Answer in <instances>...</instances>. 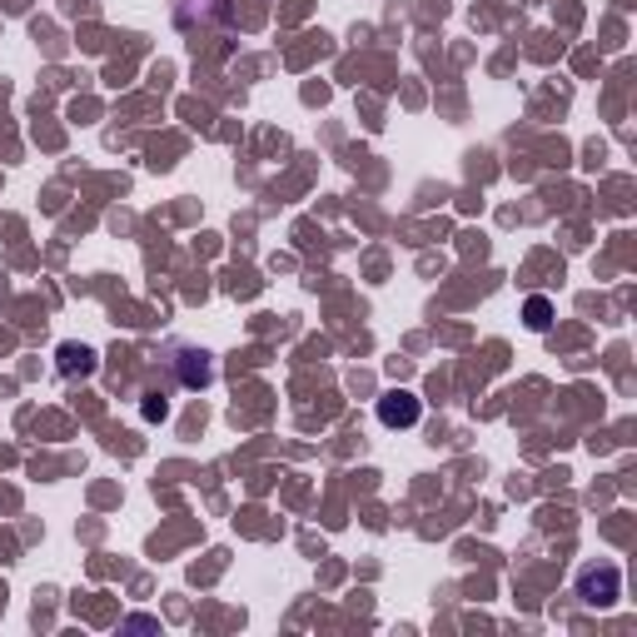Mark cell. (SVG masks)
Listing matches in <instances>:
<instances>
[{"mask_svg": "<svg viewBox=\"0 0 637 637\" xmlns=\"http://www.w3.org/2000/svg\"><path fill=\"white\" fill-rule=\"evenodd\" d=\"M419 419H424V403L413 399L409 389H389L378 399V424L384 428H413Z\"/></svg>", "mask_w": 637, "mask_h": 637, "instance_id": "obj_1", "label": "cell"}, {"mask_svg": "<svg viewBox=\"0 0 637 637\" xmlns=\"http://www.w3.org/2000/svg\"><path fill=\"white\" fill-rule=\"evenodd\" d=\"M617 588H623V578H617V567H588V573H583L578 578V592H583V602H602V608H608V602L617 598Z\"/></svg>", "mask_w": 637, "mask_h": 637, "instance_id": "obj_2", "label": "cell"}, {"mask_svg": "<svg viewBox=\"0 0 637 637\" xmlns=\"http://www.w3.org/2000/svg\"><path fill=\"white\" fill-rule=\"evenodd\" d=\"M523 314H528V329H533V334H544L548 324H553V304H548L544 295H533L528 304H523Z\"/></svg>", "mask_w": 637, "mask_h": 637, "instance_id": "obj_3", "label": "cell"}, {"mask_svg": "<svg viewBox=\"0 0 637 637\" xmlns=\"http://www.w3.org/2000/svg\"><path fill=\"white\" fill-rule=\"evenodd\" d=\"M185 384H210V364H204V354H200V364H185Z\"/></svg>", "mask_w": 637, "mask_h": 637, "instance_id": "obj_4", "label": "cell"}]
</instances>
